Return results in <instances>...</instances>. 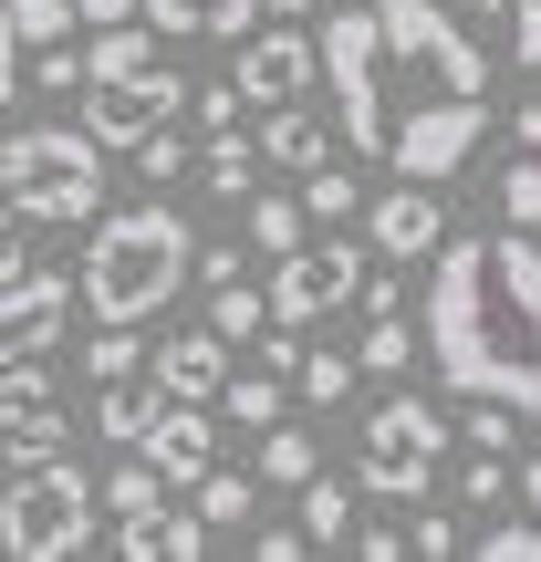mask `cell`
<instances>
[{
	"label": "cell",
	"instance_id": "cell-13",
	"mask_svg": "<svg viewBox=\"0 0 541 562\" xmlns=\"http://www.w3.org/2000/svg\"><path fill=\"white\" fill-rule=\"evenodd\" d=\"M136 448H146V459H157L178 490H199L208 469H219V417H208L199 396H157V417H146V438H136Z\"/></svg>",
	"mask_w": 541,
	"mask_h": 562
},
{
	"label": "cell",
	"instance_id": "cell-25",
	"mask_svg": "<svg viewBox=\"0 0 541 562\" xmlns=\"http://www.w3.org/2000/svg\"><path fill=\"white\" fill-rule=\"evenodd\" d=\"M313 469H323L313 427H261V480H271V490H302Z\"/></svg>",
	"mask_w": 541,
	"mask_h": 562
},
{
	"label": "cell",
	"instance_id": "cell-3",
	"mask_svg": "<svg viewBox=\"0 0 541 562\" xmlns=\"http://www.w3.org/2000/svg\"><path fill=\"white\" fill-rule=\"evenodd\" d=\"M104 157H115V146H104L94 125H21V136L0 146V188L32 209V229H83L104 209Z\"/></svg>",
	"mask_w": 541,
	"mask_h": 562
},
{
	"label": "cell",
	"instance_id": "cell-34",
	"mask_svg": "<svg viewBox=\"0 0 541 562\" xmlns=\"http://www.w3.org/2000/svg\"><path fill=\"white\" fill-rule=\"evenodd\" d=\"M11 11H21V42L42 53V42H63V32L83 21V0H11Z\"/></svg>",
	"mask_w": 541,
	"mask_h": 562
},
{
	"label": "cell",
	"instance_id": "cell-5",
	"mask_svg": "<svg viewBox=\"0 0 541 562\" xmlns=\"http://www.w3.org/2000/svg\"><path fill=\"white\" fill-rule=\"evenodd\" d=\"M323 83H334V104H343V136L364 146V157H385V136H396V63H385V21L375 11H354L343 0L334 21H323Z\"/></svg>",
	"mask_w": 541,
	"mask_h": 562
},
{
	"label": "cell",
	"instance_id": "cell-19",
	"mask_svg": "<svg viewBox=\"0 0 541 562\" xmlns=\"http://www.w3.org/2000/svg\"><path fill=\"white\" fill-rule=\"evenodd\" d=\"M167 490H178V480H167L157 459H115V469H104V521H146Z\"/></svg>",
	"mask_w": 541,
	"mask_h": 562
},
{
	"label": "cell",
	"instance_id": "cell-1",
	"mask_svg": "<svg viewBox=\"0 0 541 562\" xmlns=\"http://www.w3.org/2000/svg\"><path fill=\"white\" fill-rule=\"evenodd\" d=\"M427 355L448 396H500L541 427V250L531 229H459L427 281Z\"/></svg>",
	"mask_w": 541,
	"mask_h": 562
},
{
	"label": "cell",
	"instance_id": "cell-20",
	"mask_svg": "<svg viewBox=\"0 0 541 562\" xmlns=\"http://www.w3.org/2000/svg\"><path fill=\"white\" fill-rule=\"evenodd\" d=\"M292 501H302V531H313V552H334L343 531H354V490H343V480H323V469L292 490Z\"/></svg>",
	"mask_w": 541,
	"mask_h": 562
},
{
	"label": "cell",
	"instance_id": "cell-43",
	"mask_svg": "<svg viewBox=\"0 0 541 562\" xmlns=\"http://www.w3.org/2000/svg\"><path fill=\"white\" fill-rule=\"evenodd\" d=\"M510 146H541V104H521V125H510Z\"/></svg>",
	"mask_w": 541,
	"mask_h": 562
},
{
	"label": "cell",
	"instance_id": "cell-18",
	"mask_svg": "<svg viewBox=\"0 0 541 562\" xmlns=\"http://www.w3.org/2000/svg\"><path fill=\"white\" fill-rule=\"evenodd\" d=\"M146 21H157L167 42H188V32L250 42V32H261V0H146Z\"/></svg>",
	"mask_w": 541,
	"mask_h": 562
},
{
	"label": "cell",
	"instance_id": "cell-36",
	"mask_svg": "<svg viewBox=\"0 0 541 562\" xmlns=\"http://www.w3.org/2000/svg\"><path fill=\"white\" fill-rule=\"evenodd\" d=\"M32 83H53V94H83V53H74V42H42V53H32Z\"/></svg>",
	"mask_w": 541,
	"mask_h": 562
},
{
	"label": "cell",
	"instance_id": "cell-38",
	"mask_svg": "<svg viewBox=\"0 0 541 562\" xmlns=\"http://www.w3.org/2000/svg\"><path fill=\"white\" fill-rule=\"evenodd\" d=\"M188 167V146H178V125H157V136L136 146V178H178Z\"/></svg>",
	"mask_w": 541,
	"mask_h": 562
},
{
	"label": "cell",
	"instance_id": "cell-46",
	"mask_svg": "<svg viewBox=\"0 0 541 562\" xmlns=\"http://www.w3.org/2000/svg\"><path fill=\"white\" fill-rule=\"evenodd\" d=\"M448 11H469V21H480V11H510V0H448Z\"/></svg>",
	"mask_w": 541,
	"mask_h": 562
},
{
	"label": "cell",
	"instance_id": "cell-28",
	"mask_svg": "<svg viewBox=\"0 0 541 562\" xmlns=\"http://www.w3.org/2000/svg\"><path fill=\"white\" fill-rule=\"evenodd\" d=\"M500 209H510V229H541V146H510V167H500Z\"/></svg>",
	"mask_w": 541,
	"mask_h": 562
},
{
	"label": "cell",
	"instance_id": "cell-10",
	"mask_svg": "<svg viewBox=\"0 0 541 562\" xmlns=\"http://www.w3.org/2000/svg\"><path fill=\"white\" fill-rule=\"evenodd\" d=\"M354 281H364V250L354 240H302V250H281L271 261V323H323L334 302H354Z\"/></svg>",
	"mask_w": 541,
	"mask_h": 562
},
{
	"label": "cell",
	"instance_id": "cell-41",
	"mask_svg": "<svg viewBox=\"0 0 541 562\" xmlns=\"http://www.w3.org/2000/svg\"><path fill=\"white\" fill-rule=\"evenodd\" d=\"M250 552H261V562H302V552H313V531H261Z\"/></svg>",
	"mask_w": 541,
	"mask_h": 562
},
{
	"label": "cell",
	"instance_id": "cell-29",
	"mask_svg": "<svg viewBox=\"0 0 541 562\" xmlns=\"http://www.w3.org/2000/svg\"><path fill=\"white\" fill-rule=\"evenodd\" d=\"M199 510H208V531H240L250 510H261V490H250L240 469H208V480H199Z\"/></svg>",
	"mask_w": 541,
	"mask_h": 562
},
{
	"label": "cell",
	"instance_id": "cell-30",
	"mask_svg": "<svg viewBox=\"0 0 541 562\" xmlns=\"http://www.w3.org/2000/svg\"><path fill=\"white\" fill-rule=\"evenodd\" d=\"M271 167H323V125L313 115H292V104H271Z\"/></svg>",
	"mask_w": 541,
	"mask_h": 562
},
{
	"label": "cell",
	"instance_id": "cell-9",
	"mask_svg": "<svg viewBox=\"0 0 541 562\" xmlns=\"http://www.w3.org/2000/svg\"><path fill=\"white\" fill-rule=\"evenodd\" d=\"M178 104H188V83L167 74V53L157 63H136V74H104V83H83V125H94L104 146H125L136 157L157 125H178Z\"/></svg>",
	"mask_w": 541,
	"mask_h": 562
},
{
	"label": "cell",
	"instance_id": "cell-12",
	"mask_svg": "<svg viewBox=\"0 0 541 562\" xmlns=\"http://www.w3.org/2000/svg\"><path fill=\"white\" fill-rule=\"evenodd\" d=\"M146 385H157V396H199V406H219V385H229V334H219V323L157 334V344H146Z\"/></svg>",
	"mask_w": 541,
	"mask_h": 562
},
{
	"label": "cell",
	"instance_id": "cell-6",
	"mask_svg": "<svg viewBox=\"0 0 541 562\" xmlns=\"http://www.w3.org/2000/svg\"><path fill=\"white\" fill-rule=\"evenodd\" d=\"M375 21H385V63L417 94H480L489 83V53L469 42V11H448V0H375Z\"/></svg>",
	"mask_w": 541,
	"mask_h": 562
},
{
	"label": "cell",
	"instance_id": "cell-24",
	"mask_svg": "<svg viewBox=\"0 0 541 562\" xmlns=\"http://www.w3.org/2000/svg\"><path fill=\"white\" fill-rule=\"evenodd\" d=\"M302 229H313V209L302 199H271V188H250V250H302Z\"/></svg>",
	"mask_w": 541,
	"mask_h": 562
},
{
	"label": "cell",
	"instance_id": "cell-2",
	"mask_svg": "<svg viewBox=\"0 0 541 562\" xmlns=\"http://www.w3.org/2000/svg\"><path fill=\"white\" fill-rule=\"evenodd\" d=\"M188 271H199V229L178 209H104L83 250V302L94 323H157Z\"/></svg>",
	"mask_w": 541,
	"mask_h": 562
},
{
	"label": "cell",
	"instance_id": "cell-44",
	"mask_svg": "<svg viewBox=\"0 0 541 562\" xmlns=\"http://www.w3.org/2000/svg\"><path fill=\"white\" fill-rule=\"evenodd\" d=\"M521 510H541V459H531V469H521Z\"/></svg>",
	"mask_w": 541,
	"mask_h": 562
},
{
	"label": "cell",
	"instance_id": "cell-7",
	"mask_svg": "<svg viewBox=\"0 0 541 562\" xmlns=\"http://www.w3.org/2000/svg\"><path fill=\"white\" fill-rule=\"evenodd\" d=\"M438 459H448V417L427 396H385L354 438V490L364 501H427L438 490Z\"/></svg>",
	"mask_w": 541,
	"mask_h": 562
},
{
	"label": "cell",
	"instance_id": "cell-14",
	"mask_svg": "<svg viewBox=\"0 0 541 562\" xmlns=\"http://www.w3.org/2000/svg\"><path fill=\"white\" fill-rule=\"evenodd\" d=\"M313 74H323V42H302V32H281V21H271V32L240 42V74H229V83H240V94L271 115V104H292Z\"/></svg>",
	"mask_w": 541,
	"mask_h": 562
},
{
	"label": "cell",
	"instance_id": "cell-11",
	"mask_svg": "<svg viewBox=\"0 0 541 562\" xmlns=\"http://www.w3.org/2000/svg\"><path fill=\"white\" fill-rule=\"evenodd\" d=\"M74 292H83V281H63V271H21V281H0V364L53 355V334H63V313H74Z\"/></svg>",
	"mask_w": 541,
	"mask_h": 562
},
{
	"label": "cell",
	"instance_id": "cell-47",
	"mask_svg": "<svg viewBox=\"0 0 541 562\" xmlns=\"http://www.w3.org/2000/svg\"><path fill=\"white\" fill-rule=\"evenodd\" d=\"M0 480H11V459H0Z\"/></svg>",
	"mask_w": 541,
	"mask_h": 562
},
{
	"label": "cell",
	"instance_id": "cell-33",
	"mask_svg": "<svg viewBox=\"0 0 541 562\" xmlns=\"http://www.w3.org/2000/svg\"><path fill=\"white\" fill-rule=\"evenodd\" d=\"M83 364H94V385H104V375H136V364H146V344H136V323H104V334L83 344Z\"/></svg>",
	"mask_w": 541,
	"mask_h": 562
},
{
	"label": "cell",
	"instance_id": "cell-22",
	"mask_svg": "<svg viewBox=\"0 0 541 562\" xmlns=\"http://www.w3.org/2000/svg\"><path fill=\"white\" fill-rule=\"evenodd\" d=\"M417 344H427V323H406V313H375V334L354 344V364H364V375H406V364H417Z\"/></svg>",
	"mask_w": 541,
	"mask_h": 562
},
{
	"label": "cell",
	"instance_id": "cell-23",
	"mask_svg": "<svg viewBox=\"0 0 541 562\" xmlns=\"http://www.w3.org/2000/svg\"><path fill=\"white\" fill-rule=\"evenodd\" d=\"M146 417H157V385H146V396H125V375H104V385H94V427H104V448H136V438H146Z\"/></svg>",
	"mask_w": 541,
	"mask_h": 562
},
{
	"label": "cell",
	"instance_id": "cell-45",
	"mask_svg": "<svg viewBox=\"0 0 541 562\" xmlns=\"http://www.w3.org/2000/svg\"><path fill=\"white\" fill-rule=\"evenodd\" d=\"M261 11H271V21H302V11H313V0H261Z\"/></svg>",
	"mask_w": 541,
	"mask_h": 562
},
{
	"label": "cell",
	"instance_id": "cell-17",
	"mask_svg": "<svg viewBox=\"0 0 541 562\" xmlns=\"http://www.w3.org/2000/svg\"><path fill=\"white\" fill-rule=\"evenodd\" d=\"M115 552H136V562H199L208 552V510L188 501V510H146V521H115Z\"/></svg>",
	"mask_w": 541,
	"mask_h": 562
},
{
	"label": "cell",
	"instance_id": "cell-4",
	"mask_svg": "<svg viewBox=\"0 0 541 562\" xmlns=\"http://www.w3.org/2000/svg\"><path fill=\"white\" fill-rule=\"evenodd\" d=\"M83 542H94V480H83L63 448L11 459V480H0V552L11 562H63Z\"/></svg>",
	"mask_w": 541,
	"mask_h": 562
},
{
	"label": "cell",
	"instance_id": "cell-21",
	"mask_svg": "<svg viewBox=\"0 0 541 562\" xmlns=\"http://www.w3.org/2000/svg\"><path fill=\"white\" fill-rule=\"evenodd\" d=\"M208 199H250V188H261V146L240 136V125H229V136H208Z\"/></svg>",
	"mask_w": 541,
	"mask_h": 562
},
{
	"label": "cell",
	"instance_id": "cell-16",
	"mask_svg": "<svg viewBox=\"0 0 541 562\" xmlns=\"http://www.w3.org/2000/svg\"><path fill=\"white\" fill-rule=\"evenodd\" d=\"M0 438H11V459H42V448H63V406H53V375H42V355L0 364Z\"/></svg>",
	"mask_w": 541,
	"mask_h": 562
},
{
	"label": "cell",
	"instance_id": "cell-26",
	"mask_svg": "<svg viewBox=\"0 0 541 562\" xmlns=\"http://www.w3.org/2000/svg\"><path fill=\"white\" fill-rule=\"evenodd\" d=\"M208 323H219L229 344H261V323H271V292H250V281H208Z\"/></svg>",
	"mask_w": 541,
	"mask_h": 562
},
{
	"label": "cell",
	"instance_id": "cell-35",
	"mask_svg": "<svg viewBox=\"0 0 541 562\" xmlns=\"http://www.w3.org/2000/svg\"><path fill=\"white\" fill-rule=\"evenodd\" d=\"M21 229H32V209L0 188V281H21V271H32V240H21Z\"/></svg>",
	"mask_w": 541,
	"mask_h": 562
},
{
	"label": "cell",
	"instance_id": "cell-37",
	"mask_svg": "<svg viewBox=\"0 0 541 562\" xmlns=\"http://www.w3.org/2000/svg\"><path fill=\"white\" fill-rule=\"evenodd\" d=\"M21 53H32V42H21V11H11V0H0V104L21 94Z\"/></svg>",
	"mask_w": 541,
	"mask_h": 562
},
{
	"label": "cell",
	"instance_id": "cell-31",
	"mask_svg": "<svg viewBox=\"0 0 541 562\" xmlns=\"http://www.w3.org/2000/svg\"><path fill=\"white\" fill-rule=\"evenodd\" d=\"M302 209H313L323 229H343L354 220V178H343V167H302Z\"/></svg>",
	"mask_w": 541,
	"mask_h": 562
},
{
	"label": "cell",
	"instance_id": "cell-15",
	"mask_svg": "<svg viewBox=\"0 0 541 562\" xmlns=\"http://www.w3.org/2000/svg\"><path fill=\"white\" fill-rule=\"evenodd\" d=\"M364 240H375L385 261H427V250L448 240V220H438V188H427V178H396L375 209H364Z\"/></svg>",
	"mask_w": 541,
	"mask_h": 562
},
{
	"label": "cell",
	"instance_id": "cell-40",
	"mask_svg": "<svg viewBox=\"0 0 541 562\" xmlns=\"http://www.w3.org/2000/svg\"><path fill=\"white\" fill-rule=\"evenodd\" d=\"M406 552H427V562H438V552H459V521H448V510H427V521L406 531Z\"/></svg>",
	"mask_w": 541,
	"mask_h": 562
},
{
	"label": "cell",
	"instance_id": "cell-32",
	"mask_svg": "<svg viewBox=\"0 0 541 562\" xmlns=\"http://www.w3.org/2000/svg\"><path fill=\"white\" fill-rule=\"evenodd\" d=\"M354 375H364L354 355H302V406H343V396H354Z\"/></svg>",
	"mask_w": 541,
	"mask_h": 562
},
{
	"label": "cell",
	"instance_id": "cell-39",
	"mask_svg": "<svg viewBox=\"0 0 541 562\" xmlns=\"http://www.w3.org/2000/svg\"><path fill=\"white\" fill-rule=\"evenodd\" d=\"M240 83H208V94H199V125H208V136H229V125H240Z\"/></svg>",
	"mask_w": 541,
	"mask_h": 562
},
{
	"label": "cell",
	"instance_id": "cell-8",
	"mask_svg": "<svg viewBox=\"0 0 541 562\" xmlns=\"http://www.w3.org/2000/svg\"><path fill=\"white\" fill-rule=\"evenodd\" d=\"M480 136H489V104H480V94H427L417 115H396V136H385V167H396V178L448 188L469 157H480Z\"/></svg>",
	"mask_w": 541,
	"mask_h": 562
},
{
	"label": "cell",
	"instance_id": "cell-42",
	"mask_svg": "<svg viewBox=\"0 0 541 562\" xmlns=\"http://www.w3.org/2000/svg\"><path fill=\"white\" fill-rule=\"evenodd\" d=\"M521 11V63H541V0H510Z\"/></svg>",
	"mask_w": 541,
	"mask_h": 562
},
{
	"label": "cell",
	"instance_id": "cell-27",
	"mask_svg": "<svg viewBox=\"0 0 541 562\" xmlns=\"http://www.w3.org/2000/svg\"><path fill=\"white\" fill-rule=\"evenodd\" d=\"M219 417H240V427H281V364H271V375H229V385H219Z\"/></svg>",
	"mask_w": 541,
	"mask_h": 562
}]
</instances>
